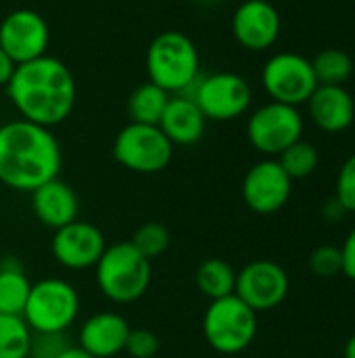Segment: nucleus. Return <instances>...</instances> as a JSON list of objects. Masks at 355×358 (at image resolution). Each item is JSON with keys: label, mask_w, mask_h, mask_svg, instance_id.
Listing matches in <instances>:
<instances>
[{"label": "nucleus", "mask_w": 355, "mask_h": 358, "mask_svg": "<svg viewBox=\"0 0 355 358\" xmlns=\"http://www.w3.org/2000/svg\"><path fill=\"white\" fill-rule=\"evenodd\" d=\"M4 88L21 120L44 128L63 124L71 115L77 96L69 67L48 55L17 65Z\"/></svg>", "instance_id": "f257e3e1"}, {"label": "nucleus", "mask_w": 355, "mask_h": 358, "mask_svg": "<svg viewBox=\"0 0 355 358\" xmlns=\"http://www.w3.org/2000/svg\"><path fill=\"white\" fill-rule=\"evenodd\" d=\"M61 164V147L50 128L21 117L0 126V182L8 189L31 193L59 178Z\"/></svg>", "instance_id": "f03ea898"}, {"label": "nucleus", "mask_w": 355, "mask_h": 358, "mask_svg": "<svg viewBox=\"0 0 355 358\" xmlns=\"http://www.w3.org/2000/svg\"><path fill=\"white\" fill-rule=\"evenodd\" d=\"M149 82L157 84L169 94H188L197 84L201 59L195 42L178 29L157 34L146 50Z\"/></svg>", "instance_id": "7ed1b4c3"}, {"label": "nucleus", "mask_w": 355, "mask_h": 358, "mask_svg": "<svg viewBox=\"0 0 355 358\" xmlns=\"http://www.w3.org/2000/svg\"><path fill=\"white\" fill-rule=\"evenodd\" d=\"M94 271L98 289L115 304L140 300L151 285V260H146L130 241L107 245Z\"/></svg>", "instance_id": "20e7f679"}, {"label": "nucleus", "mask_w": 355, "mask_h": 358, "mask_svg": "<svg viewBox=\"0 0 355 358\" xmlns=\"http://www.w3.org/2000/svg\"><path fill=\"white\" fill-rule=\"evenodd\" d=\"M203 336L216 352L239 355L257 336V313L234 294L211 300L203 315Z\"/></svg>", "instance_id": "39448f33"}, {"label": "nucleus", "mask_w": 355, "mask_h": 358, "mask_svg": "<svg viewBox=\"0 0 355 358\" xmlns=\"http://www.w3.org/2000/svg\"><path fill=\"white\" fill-rule=\"evenodd\" d=\"M80 296L69 281L42 279L31 285L23 319L31 331L65 334L77 319Z\"/></svg>", "instance_id": "423d86ee"}, {"label": "nucleus", "mask_w": 355, "mask_h": 358, "mask_svg": "<svg viewBox=\"0 0 355 358\" xmlns=\"http://www.w3.org/2000/svg\"><path fill=\"white\" fill-rule=\"evenodd\" d=\"M113 157L136 174H157L172 164L174 145L159 126L130 122L113 141Z\"/></svg>", "instance_id": "0eeeda50"}, {"label": "nucleus", "mask_w": 355, "mask_h": 358, "mask_svg": "<svg viewBox=\"0 0 355 358\" xmlns=\"http://www.w3.org/2000/svg\"><path fill=\"white\" fill-rule=\"evenodd\" d=\"M188 96L199 105L205 120L230 122L247 113L253 92L243 76L232 71H218L199 78Z\"/></svg>", "instance_id": "6e6552de"}, {"label": "nucleus", "mask_w": 355, "mask_h": 358, "mask_svg": "<svg viewBox=\"0 0 355 358\" xmlns=\"http://www.w3.org/2000/svg\"><path fill=\"white\" fill-rule=\"evenodd\" d=\"M303 136V115L297 107L270 101L257 107L247 122L251 147L268 157H278Z\"/></svg>", "instance_id": "1a4fd4ad"}, {"label": "nucleus", "mask_w": 355, "mask_h": 358, "mask_svg": "<svg viewBox=\"0 0 355 358\" xmlns=\"http://www.w3.org/2000/svg\"><path fill=\"white\" fill-rule=\"evenodd\" d=\"M262 86L266 94L285 105L299 107L310 101L318 88L312 61L297 52H276L262 69Z\"/></svg>", "instance_id": "9d476101"}, {"label": "nucleus", "mask_w": 355, "mask_h": 358, "mask_svg": "<svg viewBox=\"0 0 355 358\" xmlns=\"http://www.w3.org/2000/svg\"><path fill=\"white\" fill-rule=\"evenodd\" d=\"M291 289L287 271L272 260H253L236 273L234 296H239L251 310L268 313L278 308Z\"/></svg>", "instance_id": "9b49d317"}, {"label": "nucleus", "mask_w": 355, "mask_h": 358, "mask_svg": "<svg viewBox=\"0 0 355 358\" xmlns=\"http://www.w3.org/2000/svg\"><path fill=\"white\" fill-rule=\"evenodd\" d=\"M50 29L46 19L31 8L10 10L0 21V48L17 63H27L46 55Z\"/></svg>", "instance_id": "f8f14e48"}, {"label": "nucleus", "mask_w": 355, "mask_h": 358, "mask_svg": "<svg viewBox=\"0 0 355 358\" xmlns=\"http://www.w3.org/2000/svg\"><path fill=\"white\" fill-rule=\"evenodd\" d=\"M293 180L282 170L278 159H262L249 168L243 178V199L255 214L270 216L287 206L291 199Z\"/></svg>", "instance_id": "ddd939ff"}, {"label": "nucleus", "mask_w": 355, "mask_h": 358, "mask_svg": "<svg viewBox=\"0 0 355 358\" xmlns=\"http://www.w3.org/2000/svg\"><path fill=\"white\" fill-rule=\"evenodd\" d=\"M50 250L61 266L69 271H86L96 266L107 250V241L96 224L73 220L54 231Z\"/></svg>", "instance_id": "4468645a"}, {"label": "nucleus", "mask_w": 355, "mask_h": 358, "mask_svg": "<svg viewBox=\"0 0 355 358\" xmlns=\"http://www.w3.org/2000/svg\"><path fill=\"white\" fill-rule=\"evenodd\" d=\"M280 13L268 0H245L232 13L234 40L253 52H262L280 36Z\"/></svg>", "instance_id": "2eb2a0df"}, {"label": "nucleus", "mask_w": 355, "mask_h": 358, "mask_svg": "<svg viewBox=\"0 0 355 358\" xmlns=\"http://www.w3.org/2000/svg\"><path fill=\"white\" fill-rule=\"evenodd\" d=\"M310 117L322 132H345L355 120V101L345 86H322L312 92L308 101Z\"/></svg>", "instance_id": "dca6fc26"}, {"label": "nucleus", "mask_w": 355, "mask_h": 358, "mask_svg": "<svg viewBox=\"0 0 355 358\" xmlns=\"http://www.w3.org/2000/svg\"><path fill=\"white\" fill-rule=\"evenodd\" d=\"M31 210L46 229H61L77 220L80 201L75 191L61 178H52L31 191Z\"/></svg>", "instance_id": "f3484780"}, {"label": "nucleus", "mask_w": 355, "mask_h": 358, "mask_svg": "<svg viewBox=\"0 0 355 358\" xmlns=\"http://www.w3.org/2000/svg\"><path fill=\"white\" fill-rule=\"evenodd\" d=\"M157 126L174 147H190L203 138L207 120L188 94H174L169 96Z\"/></svg>", "instance_id": "a211bd4d"}, {"label": "nucleus", "mask_w": 355, "mask_h": 358, "mask_svg": "<svg viewBox=\"0 0 355 358\" xmlns=\"http://www.w3.org/2000/svg\"><path fill=\"white\" fill-rule=\"evenodd\" d=\"M130 334L128 321L119 313H96L80 329V346L94 358H111L123 352Z\"/></svg>", "instance_id": "6ab92c4d"}, {"label": "nucleus", "mask_w": 355, "mask_h": 358, "mask_svg": "<svg viewBox=\"0 0 355 358\" xmlns=\"http://www.w3.org/2000/svg\"><path fill=\"white\" fill-rule=\"evenodd\" d=\"M31 283L21 266L6 258L0 262V315H23Z\"/></svg>", "instance_id": "aec40b11"}, {"label": "nucleus", "mask_w": 355, "mask_h": 358, "mask_svg": "<svg viewBox=\"0 0 355 358\" xmlns=\"http://www.w3.org/2000/svg\"><path fill=\"white\" fill-rule=\"evenodd\" d=\"M197 287L209 300H220L234 294L236 271L222 258H207L199 264L195 273Z\"/></svg>", "instance_id": "412c9836"}, {"label": "nucleus", "mask_w": 355, "mask_h": 358, "mask_svg": "<svg viewBox=\"0 0 355 358\" xmlns=\"http://www.w3.org/2000/svg\"><path fill=\"white\" fill-rule=\"evenodd\" d=\"M169 92L159 88L153 82L140 84L128 99V115L134 124H153L157 126L163 109L169 101Z\"/></svg>", "instance_id": "4be33fe9"}, {"label": "nucleus", "mask_w": 355, "mask_h": 358, "mask_svg": "<svg viewBox=\"0 0 355 358\" xmlns=\"http://www.w3.org/2000/svg\"><path fill=\"white\" fill-rule=\"evenodd\" d=\"M312 69H314V76H316L318 84H322V86H343L349 80L352 71H354V61L341 48H324L312 61Z\"/></svg>", "instance_id": "5701e85b"}, {"label": "nucleus", "mask_w": 355, "mask_h": 358, "mask_svg": "<svg viewBox=\"0 0 355 358\" xmlns=\"http://www.w3.org/2000/svg\"><path fill=\"white\" fill-rule=\"evenodd\" d=\"M31 329L19 315H0V358H27Z\"/></svg>", "instance_id": "b1692460"}, {"label": "nucleus", "mask_w": 355, "mask_h": 358, "mask_svg": "<svg viewBox=\"0 0 355 358\" xmlns=\"http://www.w3.org/2000/svg\"><path fill=\"white\" fill-rule=\"evenodd\" d=\"M278 164L282 166V170L289 174L291 180H301L316 172L320 164V153L312 143L299 138L278 155Z\"/></svg>", "instance_id": "393cba45"}, {"label": "nucleus", "mask_w": 355, "mask_h": 358, "mask_svg": "<svg viewBox=\"0 0 355 358\" xmlns=\"http://www.w3.org/2000/svg\"><path fill=\"white\" fill-rule=\"evenodd\" d=\"M169 241H172V235H169L167 227L161 224V222H146V224H142L132 235V239H130V243L146 260H153V258L161 256L169 248Z\"/></svg>", "instance_id": "a878e982"}, {"label": "nucleus", "mask_w": 355, "mask_h": 358, "mask_svg": "<svg viewBox=\"0 0 355 358\" xmlns=\"http://www.w3.org/2000/svg\"><path fill=\"white\" fill-rule=\"evenodd\" d=\"M310 268L320 279H331L343 273V258L341 248L335 245H320L310 256Z\"/></svg>", "instance_id": "bb28decb"}, {"label": "nucleus", "mask_w": 355, "mask_h": 358, "mask_svg": "<svg viewBox=\"0 0 355 358\" xmlns=\"http://www.w3.org/2000/svg\"><path fill=\"white\" fill-rule=\"evenodd\" d=\"M335 199L343 206L347 214H355V153L343 162L337 174Z\"/></svg>", "instance_id": "cd10ccee"}, {"label": "nucleus", "mask_w": 355, "mask_h": 358, "mask_svg": "<svg viewBox=\"0 0 355 358\" xmlns=\"http://www.w3.org/2000/svg\"><path fill=\"white\" fill-rule=\"evenodd\" d=\"M69 346L65 334H42L31 331L29 355L27 358H59V355Z\"/></svg>", "instance_id": "c85d7f7f"}, {"label": "nucleus", "mask_w": 355, "mask_h": 358, "mask_svg": "<svg viewBox=\"0 0 355 358\" xmlns=\"http://www.w3.org/2000/svg\"><path fill=\"white\" fill-rule=\"evenodd\" d=\"M157 350H159V338L153 331L130 329L123 352H128L132 358H153Z\"/></svg>", "instance_id": "c756f323"}, {"label": "nucleus", "mask_w": 355, "mask_h": 358, "mask_svg": "<svg viewBox=\"0 0 355 358\" xmlns=\"http://www.w3.org/2000/svg\"><path fill=\"white\" fill-rule=\"evenodd\" d=\"M341 258H343V275L355 281V229L341 245Z\"/></svg>", "instance_id": "7c9ffc66"}, {"label": "nucleus", "mask_w": 355, "mask_h": 358, "mask_svg": "<svg viewBox=\"0 0 355 358\" xmlns=\"http://www.w3.org/2000/svg\"><path fill=\"white\" fill-rule=\"evenodd\" d=\"M345 214H347V212L343 210V206H341L337 199H333V201H328V203H324V206H322V218H324L328 224L339 222Z\"/></svg>", "instance_id": "2f4dec72"}, {"label": "nucleus", "mask_w": 355, "mask_h": 358, "mask_svg": "<svg viewBox=\"0 0 355 358\" xmlns=\"http://www.w3.org/2000/svg\"><path fill=\"white\" fill-rule=\"evenodd\" d=\"M15 67H17V63L0 48V86H6L8 84V80L15 73Z\"/></svg>", "instance_id": "473e14b6"}, {"label": "nucleus", "mask_w": 355, "mask_h": 358, "mask_svg": "<svg viewBox=\"0 0 355 358\" xmlns=\"http://www.w3.org/2000/svg\"><path fill=\"white\" fill-rule=\"evenodd\" d=\"M59 358H94L90 352H86L82 346H67L61 355H59Z\"/></svg>", "instance_id": "72a5a7b5"}, {"label": "nucleus", "mask_w": 355, "mask_h": 358, "mask_svg": "<svg viewBox=\"0 0 355 358\" xmlns=\"http://www.w3.org/2000/svg\"><path fill=\"white\" fill-rule=\"evenodd\" d=\"M343 358H355V334L347 340L345 350H343Z\"/></svg>", "instance_id": "f704fd0d"}]
</instances>
